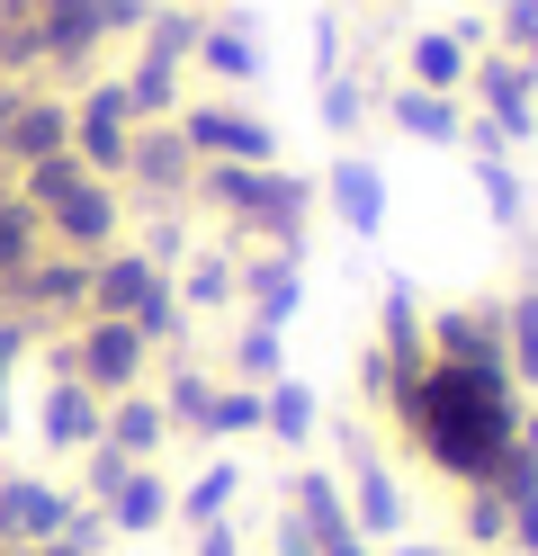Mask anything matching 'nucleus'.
<instances>
[{"mask_svg":"<svg viewBox=\"0 0 538 556\" xmlns=\"http://www.w3.org/2000/svg\"><path fill=\"white\" fill-rule=\"evenodd\" d=\"M54 520V494H36V484H10L0 494V539H27V530H46Z\"/></svg>","mask_w":538,"mask_h":556,"instance_id":"f257e3e1","label":"nucleus"},{"mask_svg":"<svg viewBox=\"0 0 538 556\" xmlns=\"http://www.w3.org/2000/svg\"><path fill=\"white\" fill-rule=\"evenodd\" d=\"M27 252H36V225L18 216V206H0V269H18Z\"/></svg>","mask_w":538,"mask_h":556,"instance_id":"f03ea898","label":"nucleus"}]
</instances>
